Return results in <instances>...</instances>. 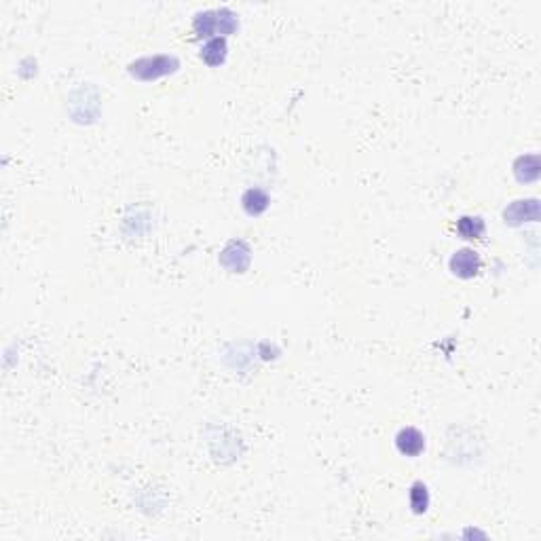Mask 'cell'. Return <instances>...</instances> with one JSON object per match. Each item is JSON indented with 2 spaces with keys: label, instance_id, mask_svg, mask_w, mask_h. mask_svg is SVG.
Returning a JSON list of instances; mask_svg holds the SVG:
<instances>
[{
  "label": "cell",
  "instance_id": "obj_1",
  "mask_svg": "<svg viewBox=\"0 0 541 541\" xmlns=\"http://www.w3.org/2000/svg\"><path fill=\"white\" fill-rule=\"evenodd\" d=\"M199 36H214V34H233L237 30V19L231 11H205L195 17L192 23Z\"/></svg>",
  "mask_w": 541,
  "mask_h": 541
},
{
  "label": "cell",
  "instance_id": "obj_2",
  "mask_svg": "<svg viewBox=\"0 0 541 541\" xmlns=\"http://www.w3.org/2000/svg\"><path fill=\"white\" fill-rule=\"evenodd\" d=\"M178 68V62L170 55H155V58H144L136 64H131V75L142 79V81H155L163 75H170Z\"/></svg>",
  "mask_w": 541,
  "mask_h": 541
},
{
  "label": "cell",
  "instance_id": "obj_3",
  "mask_svg": "<svg viewBox=\"0 0 541 541\" xmlns=\"http://www.w3.org/2000/svg\"><path fill=\"white\" fill-rule=\"evenodd\" d=\"M480 256L474 250H459L451 258V270L461 279H471L480 270Z\"/></svg>",
  "mask_w": 541,
  "mask_h": 541
},
{
  "label": "cell",
  "instance_id": "obj_4",
  "mask_svg": "<svg viewBox=\"0 0 541 541\" xmlns=\"http://www.w3.org/2000/svg\"><path fill=\"white\" fill-rule=\"evenodd\" d=\"M395 447H398V451L402 452V454H406V457H417V454H421V452L425 451V438H423V434L419 430L406 427V430H402L398 434Z\"/></svg>",
  "mask_w": 541,
  "mask_h": 541
},
{
  "label": "cell",
  "instance_id": "obj_5",
  "mask_svg": "<svg viewBox=\"0 0 541 541\" xmlns=\"http://www.w3.org/2000/svg\"><path fill=\"white\" fill-rule=\"evenodd\" d=\"M201 60H203L207 66H220V64H224V60H226V40H224L222 36L212 38V40L203 47Z\"/></svg>",
  "mask_w": 541,
  "mask_h": 541
},
{
  "label": "cell",
  "instance_id": "obj_6",
  "mask_svg": "<svg viewBox=\"0 0 541 541\" xmlns=\"http://www.w3.org/2000/svg\"><path fill=\"white\" fill-rule=\"evenodd\" d=\"M244 207L250 216H258L269 207V195L261 188H250L244 195Z\"/></svg>",
  "mask_w": 541,
  "mask_h": 541
},
{
  "label": "cell",
  "instance_id": "obj_7",
  "mask_svg": "<svg viewBox=\"0 0 541 541\" xmlns=\"http://www.w3.org/2000/svg\"><path fill=\"white\" fill-rule=\"evenodd\" d=\"M457 233L463 239H480L484 235V222L478 216H474V218L471 216H463L457 222Z\"/></svg>",
  "mask_w": 541,
  "mask_h": 541
},
{
  "label": "cell",
  "instance_id": "obj_8",
  "mask_svg": "<svg viewBox=\"0 0 541 541\" xmlns=\"http://www.w3.org/2000/svg\"><path fill=\"white\" fill-rule=\"evenodd\" d=\"M430 506V493H427V486L423 482H417L412 484L410 488V508L415 514H423Z\"/></svg>",
  "mask_w": 541,
  "mask_h": 541
}]
</instances>
